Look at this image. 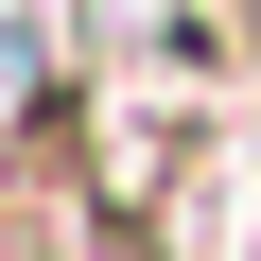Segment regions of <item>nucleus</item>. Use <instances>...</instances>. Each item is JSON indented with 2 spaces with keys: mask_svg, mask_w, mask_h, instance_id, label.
<instances>
[{
  "mask_svg": "<svg viewBox=\"0 0 261 261\" xmlns=\"http://www.w3.org/2000/svg\"><path fill=\"white\" fill-rule=\"evenodd\" d=\"M105 18H122V53L174 70V87H209V70H226V18H209V0H105Z\"/></svg>",
  "mask_w": 261,
  "mask_h": 261,
  "instance_id": "nucleus-1",
  "label": "nucleus"
}]
</instances>
